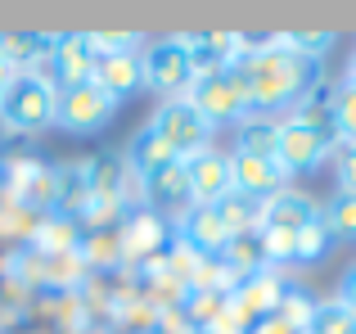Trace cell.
I'll return each mask as SVG.
<instances>
[{"label": "cell", "instance_id": "1", "mask_svg": "<svg viewBox=\"0 0 356 334\" xmlns=\"http://www.w3.org/2000/svg\"><path fill=\"white\" fill-rule=\"evenodd\" d=\"M235 68H239V81H243V95H248V118H275L284 109H298L325 81L321 63L298 59L275 36L248 41V50L239 54Z\"/></svg>", "mask_w": 356, "mask_h": 334}, {"label": "cell", "instance_id": "2", "mask_svg": "<svg viewBox=\"0 0 356 334\" xmlns=\"http://www.w3.org/2000/svg\"><path fill=\"white\" fill-rule=\"evenodd\" d=\"M334 150H339V141H334V127H330V100H325L321 90L307 95L289 118H275V150L270 154L284 167V176L312 172V167H321Z\"/></svg>", "mask_w": 356, "mask_h": 334}, {"label": "cell", "instance_id": "3", "mask_svg": "<svg viewBox=\"0 0 356 334\" xmlns=\"http://www.w3.org/2000/svg\"><path fill=\"white\" fill-rule=\"evenodd\" d=\"M54 104H59V86L41 72H14L9 86L0 90V127L18 136H36L54 127Z\"/></svg>", "mask_w": 356, "mask_h": 334}, {"label": "cell", "instance_id": "4", "mask_svg": "<svg viewBox=\"0 0 356 334\" xmlns=\"http://www.w3.org/2000/svg\"><path fill=\"white\" fill-rule=\"evenodd\" d=\"M185 100L208 118L212 132H217V127H239L243 118H248V95H243V81H239L235 63H230V68H217V72L194 77L190 90H185Z\"/></svg>", "mask_w": 356, "mask_h": 334}, {"label": "cell", "instance_id": "5", "mask_svg": "<svg viewBox=\"0 0 356 334\" xmlns=\"http://www.w3.org/2000/svg\"><path fill=\"white\" fill-rule=\"evenodd\" d=\"M149 132H154L176 159H190V154H199V150H212V136H217L208 127V118H203L185 95L158 100L154 118H149Z\"/></svg>", "mask_w": 356, "mask_h": 334}, {"label": "cell", "instance_id": "6", "mask_svg": "<svg viewBox=\"0 0 356 334\" xmlns=\"http://www.w3.org/2000/svg\"><path fill=\"white\" fill-rule=\"evenodd\" d=\"M118 100L104 95L95 81H77V86H59V104H54V127L68 136H95L113 122Z\"/></svg>", "mask_w": 356, "mask_h": 334}, {"label": "cell", "instance_id": "7", "mask_svg": "<svg viewBox=\"0 0 356 334\" xmlns=\"http://www.w3.org/2000/svg\"><path fill=\"white\" fill-rule=\"evenodd\" d=\"M140 63H145V86L158 90L163 100L185 95L190 81H194V63H190V50H185V36H158V41H145Z\"/></svg>", "mask_w": 356, "mask_h": 334}, {"label": "cell", "instance_id": "8", "mask_svg": "<svg viewBox=\"0 0 356 334\" xmlns=\"http://www.w3.org/2000/svg\"><path fill=\"white\" fill-rule=\"evenodd\" d=\"M185 172V194H190V208H217L235 194V181H230V154L221 150H199L190 159H181Z\"/></svg>", "mask_w": 356, "mask_h": 334}, {"label": "cell", "instance_id": "9", "mask_svg": "<svg viewBox=\"0 0 356 334\" xmlns=\"http://www.w3.org/2000/svg\"><path fill=\"white\" fill-rule=\"evenodd\" d=\"M316 217H321V203L302 190H289V185L257 203V230H275V235H298Z\"/></svg>", "mask_w": 356, "mask_h": 334}, {"label": "cell", "instance_id": "10", "mask_svg": "<svg viewBox=\"0 0 356 334\" xmlns=\"http://www.w3.org/2000/svg\"><path fill=\"white\" fill-rule=\"evenodd\" d=\"M95 45H90V32H68L54 36V54L41 68V77H50L54 86H77V81H90L95 72Z\"/></svg>", "mask_w": 356, "mask_h": 334}, {"label": "cell", "instance_id": "11", "mask_svg": "<svg viewBox=\"0 0 356 334\" xmlns=\"http://www.w3.org/2000/svg\"><path fill=\"white\" fill-rule=\"evenodd\" d=\"M230 181H235V194L261 203V199H270V194L284 190L289 176H284V167L270 159V154H243V150H235V154H230Z\"/></svg>", "mask_w": 356, "mask_h": 334}, {"label": "cell", "instance_id": "12", "mask_svg": "<svg viewBox=\"0 0 356 334\" xmlns=\"http://www.w3.org/2000/svg\"><path fill=\"white\" fill-rule=\"evenodd\" d=\"M104 95H113L118 104L131 100L136 90H145V63H140V50H118V54H99L95 59V72H90Z\"/></svg>", "mask_w": 356, "mask_h": 334}, {"label": "cell", "instance_id": "13", "mask_svg": "<svg viewBox=\"0 0 356 334\" xmlns=\"http://www.w3.org/2000/svg\"><path fill=\"white\" fill-rule=\"evenodd\" d=\"M181 239L194 244L199 253H226L230 239H235V230H230V221L221 217V208H185Z\"/></svg>", "mask_w": 356, "mask_h": 334}, {"label": "cell", "instance_id": "14", "mask_svg": "<svg viewBox=\"0 0 356 334\" xmlns=\"http://www.w3.org/2000/svg\"><path fill=\"white\" fill-rule=\"evenodd\" d=\"M127 159H131V172L140 176V185H145V181H154V176H163L167 167H176V163H181V159H176V154L167 150L163 141H158L154 132H149V127L136 136V141H131Z\"/></svg>", "mask_w": 356, "mask_h": 334}, {"label": "cell", "instance_id": "15", "mask_svg": "<svg viewBox=\"0 0 356 334\" xmlns=\"http://www.w3.org/2000/svg\"><path fill=\"white\" fill-rule=\"evenodd\" d=\"M334 248V235H330V226H325V217H316L312 226H302L293 235V257L289 262H298V267H316L325 253Z\"/></svg>", "mask_w": 356, "mask_h": 334}, {"label": "cell", "instance_id": "16", "mask_svg": "<svg viewBox=\"0 0 356 334\" xmlns=\"http://www.w3.org/2000/svg\"><path fill=\"white\" fill-rule=\"evenodd\" d=\"M330 127L339 145H356V86L352 81H343L330 95Z\"/></svg>", "mask_w": 356, "mask_h": 334}, {"label": "cell", "instance_id": "17", "mask_svg": "<svg viewBox=\"0 0 356 334\" xmlns=\"http://www.w3.org/2000/svg\"><path fill=\"white\" fill-rule=\"evenodd\" d=\"M302 334H356V312H348L339 299H325V303H316Z\"/></svg>", "mask_w": 356, "mask_h": 334}, {"label": "cell", "instance_id": "18", "mask_svg": "<svg viewBox=\"0 0 356 334\" xmlns=\"http://www.w3.org/2000/svg\"><path fill=\"white\" fill-rule=\"evenodd\" d=\"M145 199L158 203V208H176V203H190V194H185V172L181 163L167 167L163 176H154V181H145Z\"/></svg>", "mask_w": 356, "mask_h": 334}, {"label": "cell", "instance_id": "19", "mask_svg": "<svg viewBox=\"0 0 356 334\" xmlns=\"http://www.w3.org/2000/svg\"><path fill=\"white\" fill-rule=\"evenodd\" d=\"M321 217H325V226H330L334 239H356V194H343L339 190L321 208Z\"/></svg>", "mask_w": 356, "mask_h": 334}, {"label": "cell", "instance_id": "20", "mask_svg": "<svg viewBox=\"0 0 356 334\" xmlns=\"http://www.w3.org/2000/svg\"><path fill=\"white\" fill-rule=\"evenodd\" d=\"M284 50H293L298 59H312V63H321L325 54L334 50V32H280L275 36Z\"/></svg>", "mask_w": 356, "mask_h": 334}, {"label": "cell", "instance_id": "21", "mask_svg": "<svg viewBox=\"0 0 356 334\" xmlns=\"http://www.w3.org/2000/svg\"><path fill=\"white\" fill-rule=\"evenodd\" d=\"M235 150H243V154H270V150H275V118H243ZM270 159H275V154H270Z\"/></svg>", "mask_w": 356, "mask_h": 334}, {"label": "cell", "instance_id": "22", "mask_svg": "<svg viewBox=\"0 0 356 334\" xmlns=\"http://www.w3.org/2000/svg\"><path fill=\"white\" fill-rule=\"evenodd\" d=\"M334 167H339V190L356 194V145H339L334 150Z\"/></svg>", "mask_w": 356, "mask_h": 334}, {"label": "cell", "instance_id": "23", "mask_svg": "<svg viewBox=\"0 0 356 334\" xmlns=\"http://www.w3.org/2000/svg\"><path fill=\"white\" fill-rule=\"evenodd\" d=\"M248 334H298V330L289 326L280 312H266V317H257V321L248 326Z\"/></svg>", "mask_w": 356, "mask_h": 334}, {"label": "cell", "instance_id": "24", "mask_svg": "<svg viewBox=\"0 0 356 334\" xmlns=\"http://www.w3.org/2000/svg\"><path fill=\"white\" fill-rule=\"evenodd\" d=\"M334 299H339L348 312H356V267H348V271H343V280H339V294H334Z\"/></svg>", "mask_w": 356, "mask_h": 334}, {"label": "cell", "instance_id": "25", "mask_svg": "<svg viewBox=\"0 0 356 334\" xmlns=\"http://www.w3.org/2000/svg\"><path fill=\"white\" fill-rule=\"evenodd\" d=\"M9 77H14V68H9V63H5V54H0V90L9 86Z\"/></svg>", "mask_w": 356, "mask_h": 334}, {"label": "cell", "instance_id": "26", "mask_svg": "<svg viewBox=\"0 0 356 334\" xmlns=\"http://www.w3.org/2000/svg\"><path fill=\"white\" fill-rule=\"evenodd\" d=\"M348 81H352V86H356V59H352V68H348Z\"/></svg>", "mask_w": 356, "mask_h": 334}]
</instances>
